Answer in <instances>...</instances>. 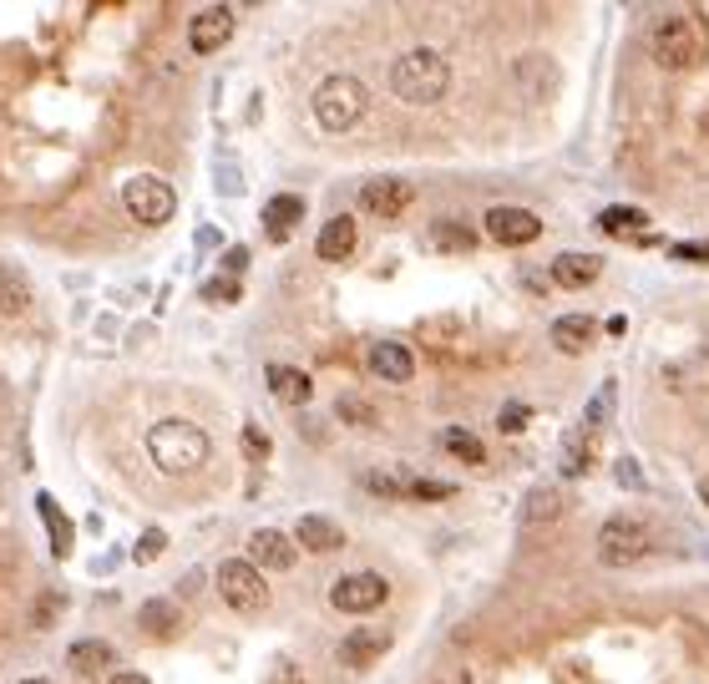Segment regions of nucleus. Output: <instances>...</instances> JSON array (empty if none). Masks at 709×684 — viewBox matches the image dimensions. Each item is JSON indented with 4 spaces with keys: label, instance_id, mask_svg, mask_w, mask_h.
Here are the masks:
<instances>
[{
    "label": "nucleus",
    "instance_id": "nucleus-22",
    "mask_svg": "<svg viewBox=\"0 0 709 684\" xmlns=\"http://www.w3.org/2000/svg\"><path fill=\"white\" fill-rule=\"evenodd\" d=\"M112 659H117V654H112L107 639H76V644H71V669L87 674V679H97L102 669H112Z\"/></svg>",
    "mask_w": 709,
    "mask_h": 684
},
{
    "label": "nucleus",
    "instance_id": "nucleus-31",
    "mask_svg": "<svg viewBox=\"0 0 709 684\" xmlns=\"http://www.w3.org/2000/svg\"><path fill=\"white\" fill-rule=\"evenodd\" d=\"M163 548H168V532H163V527H152V532H147V538H137V548H132V558H137V563H152V558H157V553H163Z\"/></svg>",
    "mask_w": 709,
    "mask_h": 684
},
{
    "label": "nucleus",
    "instance_id": "nucleus-14",
    "mask_svg": "<svg viewBox=\"0 0 709 684\" xmlns=\"http://www.w3.org/2000/svg\"><path fill=\"white\" fill-rule=\"evenodd\" d=\"M294 543L304 553H335V548H345V527L335 517H325V512H304L294 522Z\"/></svg>",
    "mask_w": 709,
    "mask_h": 684
},
{
    "label": "nucleus",
    "instance_id": "nucleus-39",
    "mask_svg": "<svg viewBox=\"0 0 709 684\" xmlns=\"http://www.w3.org/2000/svg\"><path fill=\"white\" fill-rule=\"evenodd\" d=\"M699 497H704V507H709V477H704V482H699Z\"/></svg>",
    "mask_w": 709,
    "mask_h": 684
},
{
    "label": "nucleus",
    "instance_id": "nucleus-33",
    "mask_svg": "<svg viewBox=\"0 0 709 684\" xmlns=\"http://www.w3.org/2000/svg\"><path fill=\"white\" fill-rule=\"evenodd\" d=\"M203 299H213V304H233V299H239V279H208L203 284Z\"/></svg>",
    "mask_w": 709,
    "mask_h": 684
},
{
    "label": "nucleus",
    "instance_id": "nucleus-19",
    "mask_svg": "<svg viewBox=\"0 0 709 684\" xmlns=\"http://www.w3.org/2000/svg\"><path fill=\"white\" fill-rule=\"evenodd\" d=\"M269 391H274L279 406H309L314 380H309L299 365H269Z\"/></svg>",
    "mask_w": 709,
    "mask_h": 684
},
{
    "label": "nucleus",
    "instance_id": "nucleus-27",
    "mask_svg": "<svg viewBox=\"0 0 709 684\" xmlns=\"http://www.w3.org/2000/svg\"><path fill=\"white\" fill-rule=\"evenodd\" d=\"M608 406H613V380H608V386H603V391L593 396V406H588V416L578 421V431L598 441V431H603V421H608Z\"/></svg>",
    "mask_w": 709,
    "mask_h": 684
},
{
    "label": "nucleus",
    "instance_id": "nucleus-36",
    "mask_svg": "<svg viewBox=\"0 0 709 684\" xmlns=\"http://www.w3.org/2000/svg\"><path fill=\"white\" fill-rule=\"evenodd\" d=\"M669 254L684 259V264H709V249H704V244H674Z\"/></svg>",
    "mask_w": 709,
    "mask_h": 684
},
{
    "label": "nucleus",
    "instance_id": "nucleus-16",
    "mask_svg": "<svg viewBox=\"0 0 709 684\" xmlns=\"http://www.w3.org/2000/svg\"><path fill=\"white\" fill-rule=\"evenodd\" d=\"M299 223H304V198L299 193H279V198L264 203V239L269 244H284Z\"/></svg>",
    "mask_w": 709,
    "mask_h": 684
},
{
    "label": "nucleus",
    "instance_id": "nucleus-25",
    "mask_svg": "<svg viewBox=\"0 0 709 684\" xmlns=\"http://www.w3.org/2000/svg\"><path fill=\"white\" fill-rule=\"evenodd\" d=\"M31 304V284H26V274L21 269H11V264H0V315H21Z\"/></svg>",
    "mask_w": 709,
    "mask_h": 684
},
{
    "label": "nucleus",
    "instance_id": "nucleus-5",
    "mask_svg": "<svg viewBox=\"0 0 709 684\" xmlns=\"http://www.w3.org/2000/svg\"><path fill=\"white\" fill-rule=\"evenodd\" d=\"M218 593L233 614H264L269 608V583L249 558H223L218 563Z\"/></svg>",
    "mask_w": 709,
    "mask_h": 684
},
{
    "label": "nucleus",
    "instance_id": "nucleus-10",
    "mask_svg": "<svg viewBox=\"0 0 709 684\" xmlns=\"http://www.w3.org/2000/svg\"><path fill=\"white\" fill-rule=\"evenodd\" d=\"M487 234L502 244V249H522V244H532V239H542V218L532 213V208H512V203H497V208H487Z\"/></svg>",
    "mask_w": 709,
    "mask_h": 684
},
{
    "label": "nucleus",
    "instance_id": "nucleus-32",
    "mask_svg": "<svg viewBox=\"0 0 709 684\" xmlns=\"http://www.w3.org/2000/svg\"><path fill=\"white\" fill-rule=\"evenodd\" d=\"M532 421V406H522V401H512V406H502V416H497V426L507 431V436H517L522 426Z\"/></svg>",
    "mask_w": 709,
    "mask_h": 684
},
{
    "label": "nucleus",
    "instance_id": "nucleus-21",
    "mask_svg": "<svg viewBox=\"0 0 709 684\" xmlns=\"http://www.w3.org/2000/svg\"><path fill=\"white\" fill-rule=\"evenodd\" d=\"M178 629H183L178 603H168V598H147V603H142V634H152V639H173Z\"/></svg>",
    "mask_w": 709,
    "mask_h": 684
},
{
    "label": "nucleus",
    "instance_id": "nucleus-26",
    "mask_svg": "<svg viewBox=\"0 0 709 684\" xmlns=\"http://www.w3.org/2000/svg\"><path fill=\"white\" fill-rule=\"evenodd\" d=\"M36 507H41V517H46V527H51V553H56V558H66V553H71V543H76L71 517H66V512H56V502H51V497H41Z\"/></svg>",
    "mask_w": 709,
    "mask_h": 684
},
{
    "label": "nucleus",
    "instance_id": "nucleus-2",
    "mask_svg": "<svg viewBox=\"0 0 709 684\" xmlns=\"http://www.w3.org/2000/svg\"><path fill=\"white\" fill-rule=\"evenodd\" d=\"M208 431L188 416H163L152 431H147V456H152V467L157 472H168V477H188L208 462Z\"/></svg>",
    "mask_w": 709,
    "mask_h": 684
},
{
    "label": "nucleus",
    "instance_id": "nucleus-6",
    "mask_svg": "<svg viewBox=\"0 0 709 684\" xmlns=\"http://www.w3.org/2000/svg\"><path fill=\"white\" fill-rule=\"evenodd\" d=\"M122 208H127V218H137L142 228H163V223L178 213V193H173L163 178L142 173V178H127V183H122Z\"/></svg>",
    "mask_w": 709,
    "mask_h": 684
},
{
    "label": "nucleus",
    "instance_id": "nucleus-7",
    "mask_svg": "<svg viewBox=\"0 0 709 684\" xmlns=\"http://www.w3.org/2000/svg\"><path fill=\"white\" fill-rule=\"evenodd\" d=\"M649 553V527L639 517H608L598 527V563L603 568H628Z\"/></svg>",
    "mask_w": 709,
    "mask_h": 684
},
{
    "label": "nucleus",
    "instance_id": "nucleus-37",
    "mask_svg": "<svg viewBox=\"0 0 709 684\" xmlns=\"http://www.w3.org/2000/svg\"><path fill=\"white\" fill-rule=\"evenodd\" d=\"M335 411H340V421H370V406L365 401H340Z\"/></svg>",
    "mask_w": 709,
    "mask_h": 684
},
{
    "label": "nucleus",
    "instance_id": "nucleus-12",
    "mask_svg": "<svg viewBox=\"0 0 709 684\" xmlns=\"http://www.w3.org/2000/svg\"><path fill=\"white\" fill-rule=\"evenodd\" d=\"M365 370H370L375 380H385V386H406V380L416 375V355H411V345H401V340H375L370 355H365Z\"/></svg>",
    "mask_w": 709,
    "mask_h": 684
},
{
    "label": "nucleus",
    "instance_id": "nucleus-34",
    "mask_svg": "<svg viewBox=\"0 0 709 684\" xmlns=\"http://www.w3.org/2000/svg\"><path fill=\"white\" fill-rule=\"evenodd\" d=\"M244 446H249L254 462H264V456H269V436H264L259 426H244Z\"/></svg>",
    "mask_w": 709,
    "mask_h": 684
},
{
    "label": "nucleus",
    "instance_id": "nucleus-41",
    "mask_svg": "<svg viewBox=\"0 0 709 684\" xmlns=\"http://www.w3.org/2000/svg\"><path fill=\"white\" fill-rule=\"evenodd\" d=\"M456 684H471V679H456Z\"/></svg>",
    "mask_w": 709,
    "mask_h": 684
},
{
    "label": "nucleus",
    "instance_id": "nucleus-11",
    "mask_svg": "<svg viewBox=\"0 0 709 684\" xmlns=\"http://www.w3.org/2000/svg\"><path fill=\"white\" fill-rule=\"evenodd\" d=\"M244 558L259 573H289L294 558H299V543L289 538V532H279V527H259V532H249V553Z\"/></svg>",
    "mask_w": 709,
    "mask_h": 684
},
{
    "label": "nucleus",
    "instance_id": "nucleus-40",
    "mask_svg": "<svg viewBox=\"0 0 709 684\" xmlns=\"http://www.w3.org/2000/svg\"><path fill=\"white\" fill-rule=\"evenodd\" d=\"M21 684H51V679H21Z\"/></svg>",
    "mask_w": 709,
    "mask_h": 684
},
{
    "label": "nucleus",
    "instance_id": "nucleus-38",
    "mask_svg": "<svg viewBox=\"0 0 709 684\" xmlns=\"http://www.w3.org/2000/svg\"><path fill=\"white\" fill-rule=\"evenodd\" d=\"M107 684H147V674H137V669H122V674H112Z\"/></svg>",
    "mask_w": 709,
    "mask_h": 684
},
{
    "label": "nucleus",
    "instance_id": "nucleus-29",
    "mask_svg": "<svg viewBox=\"0 0 709 684\" xmlns=\"http://www.w3.org/2000/svg\"><path fill=\"white\" fill-rule=\"evenodd\" d=\"M598 223L608 228V234H623V228H644L649 213H644V208H613V213H603Z\"/></svg>",
    "mask_w": 709,
    "mask_h": 684
},
{
    "label": "nucleus",
    "instance_id": "nucleus-23",
    "mask_svg": "<svg viewBox=\"0 0 709 684\" xmlns=\"http://www.w3.org/2000/svg\"><path fill=\"white\" fill-rule=\"evenodd\" d=\"M593 330H598V325H593L588 315H563V320L553 325V345H558L563 355H583V350L593 345Z\"/></svg>",
    "mask_w": 709,
    "mask_h": 684
},
{
    "label": "nucleus",
    "instance_id": "nucleus-15",
    "mask_svg": "<svg viewBox=\"0 0 709 684\" xmlns=\"http://www.w3.org/2000/svg\"><path fill=\"white\" fill-rule=\"evenodd\" d=\"M360 244V223L350 213H335L325 228H320V239H314V254H320L325 264H345Z\"/></svg>",
    "mask_w": 709,
    "mask_h": 684
},
{
    "label": "nucleus",
    "instance_id": "nucleus-18",
    "mask_svg": "<svg viewBox=\"0 0 709 684\" xmlns=\"http://www.w3.org/2000/svg\"><path fill=\"white\" fill-rule=\"evenodd\" d=\"M385 644H390V634H380V629H355V634H345L340 639V664L345 669H365V664H375L380 654H385Z\"/></svg>",
    "mask_w": 709,
    "mask_h": 684
},
{
    "label": "nucleus",
    "instance_id": "nucleus-17",
    "mask_svg": "<svg viewBox=\"0 0 709 684\" xmlns=\"http://www.w3.org/2000/svg\"><path fill=\"white\" fill-rule=\"evenodd\" d=\"M547 274H553L558 289H588V284L603 274V259H598V254H558Z\"/></svg>",
    "mask_w": 709,
    "mask_h": 684
},
{
    "label": "nucleus",
    "instance_id": "nucleus-24",
    "mask_svg": "<svg viewBox=\"0 0 709 684\" xmlns=\"http://www.w3.org/2000/svg\"><path fill=\"white\" fill-rule=\"evenodd\" d=\"M558 517H563V492H558V487H537V492H527V502H522V522H527V527L558 522Z\"/></svg>",
    "mask_w": 709,
    "mask_h": 684
},
{
    "label": "nucleus",
    "instance_id": "nucleus-20",
    "mask_svg": "<svg viewBox=\"0 0 709 684\" xmlns=\"http://www.w3.org/2000/svg\"><path fill=\"white\" fill-rule=\"evenodd\" d=\"M441 451L456 456V462H466V467H487V446H482V436L466 431V426H446V431H441Z\"/></svg>",
    "mask_w": 709,
    "mask_h": 684
},
{
    "label": "nucleus",
    "instance_id": "nucleus-13",
    "mask_svg": "<svg viewBox=\"0 0 709 684\" xmlns=\"http://www.w3.org/2000/svg\"><path fill=\"white\" fill-rule=\"evenodd\" d=\"M228 36H233V11H228V6H203V11H193V21H188V46H193V56H213L218 46H228Z\"/></svg>",
    "mask_w": 709,
    "mask_h": 684
},
{
    "label": "nucleus",
    "instance_id": "nucleus-8",
    "mask_svg": "<svg viewBox=\"0 0 709 684\" xmlns=\"http://www.w3.org/2000/svg\"><path fill=\"white\" fill-rule=\"evenodd\" d=\"M390 598V583L370 568L360 573H345L330 583V603H335V614H375V608Z\"/></svg>",
    "mask_w": 709,
    "mask_h": 684
},
{
    "label": "nucleus",
    "instance_id": "nucleus-30",
    "mask_svg": "<svg viewBox=\"0 0 709 684\" xmlns=\"http://www.w3.org/2000/svg\"><path fill=\"white\" fill-rule=\"evenodd\" d=\"M264 684H309V679H304V669H299V664H294L289 654H279V659L269 664V674H264Z\"/></svg>",
    "mask_w": 709,
    "mask_h": 684
},
{
    "label": "nucleus",
    "instance_id": "nucleus-1",
    "mask_svg": "<svg viewBox=\"0 0 709 684\" xmlns=\"http://www.w3.org/2000/svg\"><path fill=\"white\" fill-rule=\"evenodd\" d=\"M385 82H390V92H396L401 102L431 107V102H441L451 92V61L436 46H411V51H401L396 61H390Z\"/></svg>",
    "mask_w": 709,
    "mask_h": 684
},
{
    "label": "nucleus",
    "instance_id": "nucleus-4",
    "mask_svg": "<svg viewBox=\"0 0 709 684\" xmlns=\"http://www.w3.org/2000/svg\"><path fill=\"white\" fill-rule=\"evenodd\" d=\"M365 107H370V92H365L360 76H350V71L325 76V82L314 87V102H309L314 122H320L325 132H350L365 117Z\"/></svg>",
    "mask_w": 709,
    "mask_h": 684
},
{
    "label": "nucleus",
    "instance_id": "nucleus-28",
    "mask_svg": "<svg viewBox=\"0 0 709 684\" xmlns=\"http://www.w3.org/2000/svg\"><path fill=\"white\" fill-rule=\"evenodd\" d=\"M406 497H416V502H446V497H456V482H441V477H416V482H406Z\"/></svg>",
    "mask_w": 709,
    "mask_h": 684
},
{
    "label": "nucleus",
    "instance_id": "nucleus-9",
    "mask_svg": "<svg viewBox=\"0 0 709 684\" xmlns=\"http://www.w3.org/2000/svg\"><path fill=\"white\" fill-rule=\"evenodd\" d=\"M411 203H416V183H411V178L380 173V178H365V183H360V208L375 213V218H401Z\"/></svg>",
    "mask_w": 709,
    "mask_h": 684
},
{
    "label": "nucleus",
    "instance_id": "nucleus-35",
    "mask_svg": "<svg viewBox=\"0 0 709 684\" xmlns=\"http://www.w3.org/2000/svg\"><path fill=\"white\" fill-rule=\"evenodd\" d=\"M436 244H451V249H471V234H461V228L441 223V228H436Z\"/></svg>",
    "mask_w": 709,
    "mask_h": 684
},
{
    "label": "nucleus",
    "instance_id": "nucleus-3",
    "mask_svg": "<svg viewBox=\"0 0 709 684\" xmlns=\"http://www.w3.org/2000/svg\"><path fill=\"white\" fill-rule=\"evenodd\" d=\"M704 26L689 16V11H669V16H659L654 21V31H649V56L664 66V71H689V66H699L704 61Z\"/></svg>",
    "mask_w": 709,
    "mask_h": 684
}]
</instances>
